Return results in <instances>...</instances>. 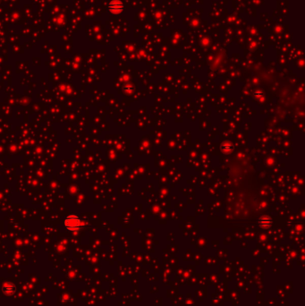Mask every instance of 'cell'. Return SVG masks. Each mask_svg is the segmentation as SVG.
Returning a JSON list of instances; mask_svg holds the SVG:
<instances>
[{
  "mask_svg": "<svg viewBox=\"0 0 305 306\" xmlns=\"http://www.w3.org/2000/svg\"><path fill=\"white\" fill-rule=\"evenodd\" d=\"M64 224H65V227L68 231H71V232H75L82 227V222L81 218L75 214H71L67 216L64 221Z\"/></svg>",
  "mask_w": 305,
  "mask_h": 306,
  "instance_id": "6da1fadb",
  "label": "cell"
},
{
  "mask_svg": "<svg viewBox=\"0 0 305 306\" xmlns=\"http://www.w3.org/2000/svg\"><path fill=\"white\" fill-rule=\"evenodd\" d=\"M2 291L5 295H13L15 291V286L13 283H7L2 287Z\"/></svg>",
  "mask_w": 305,
  "mask_h": 306,
  "instance_id": "7a4b0ae2",
  "label": "cell"
}]
</instances>
